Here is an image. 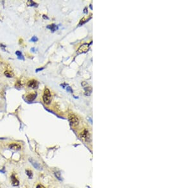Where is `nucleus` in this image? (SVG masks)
<instances>
[{"instance_id": "nucleus-12", "label": "nucleus", "mask_w": 189, "mask_h": 188, "mask_svg": "<svg viewBox=\"0 0 189 188\" xmlns=\"http://www.w3.org/2000/svg\"><path fill=\"white\" fill-rule=\"evenodd\" d=\"M47 27L48 29H49L52 31V32H54L55 30L57 29V27L55 24L49 25H48V26Z\"/></svg>"}, {"instance_id": "nucleus-10", "label": "nucleus", "mask_w": 189, "mask_h": 188, "mask_svg": "<svg viewBox=\"0 0 189 188\" xmlns=\"http://www.w3.org/2000/svg\"><path fill=\"white\" fill-rule=\"evenodd\" d=\"M4 74L5 76H6L8 78H11V77H13V76H14V73L10 70H6L4 72Z\"/></svg>"}, {"instance_id": "nucleus-8", "label": "nucleus", "mask_w": 189, "mask_h": 188, "mask_svg": "<svg viewBox=\"0 0 189 188\" xmlns=\"http://www.w3.org/2000/svg\"><path fill=\"white\" fill-rule=\"evenodd\" d=\"M29 160V162H30V163L32 165L33 167H34L35 168L38 169V170H40V165H39L35 160H34V159H32V158H29V160Z\"/></svg>"}, {"instance_id": "nucleus-18", "label": "nucleus", "mask_w": 189, "mask_h": 188, "mask_svg": "<svg viewBox=\"0 0 189 188\" xmlns=\"http://www.w3.org/2000/svg\"><path fill=\"white\" fill-rule=\"evenodd\" d=\"M66 89H67V91H68V92H70V93H72V89H71V88L70 87H66Z\"/></svg>"}, {"instance_id": "nucleus-14", "label": "nucleus", "mask_w": 189, "mask_h": 188, "mask_svg": "<svg viewBox=\"0 0 189 188\" xmlns=\"http://www.w3.org/2000/svg\"><path fill=\"white\" fill-rule=\"evenodd\" d=\"M16 55L18 56V58L19 59H22V60H24V58H23V56L22 53H21L20 51H16Z\"/></svg>"}, {"instance_id": "nucleus-2", "label": "nucleus", "mask_w": 189, "mask_h": 188, "mask_svg": "<svg viewBox=\"0 0 189 188\" xmlns=\"http://www.w3.org/2000/svg\"><path fill=\"white\" fill-rule=\"evenodd\" d=\"M69 121L70 122L71 125L72 126H77L79 124V119L74 114H69Z\"/></svg>"}, {"instance_id": "nucleus-16", "label": "nucleus", "mask_w": 189, "mask_h": 188, "mask_svg": "<svg viewBox=\"0 0 189 188\" xmlns=\"http://www.w3.org/2000/svg\"><path fill=\"white\" fill-rule=\"evenodd\" d=\"M55 176H56V177L58 179L60 180V176L59 172H56V173H55Z\"/></svg>"}, {"instance_id": "nucleus-19", "label": "nucleus", "mask_w": 189, "mask_h": 188, "mask_svg": "<svg viewBox=\"0 0 189 188\" xmlns=\"http://www.w3.org/2000/svg\"><path fill=\"white\" fill-rule=\"evenodd\" d=\"M43 69H44V68H40V69H36V72H38V71L42 70H43Z\"/></svg>"}, {"instance_id": "nucleus-9", "label": "nucleus", "mask_w": 189, "mask_h": 188, "mask_svg": "<svg viewBox=\"0 0 189 188\" xmlns=\"http://www.w3.org/2000/svg\"><path fill=\"white\" fill-rule=\"evenodd\" d=\"M37 94L36 93H32V94H29L28 95L26 96V100L29 102H32L36 98Z\"/></svg>"}, {"instance_id": "nucleus-17", "label": "nucleus", "mask_w": 189, "mask_h": 188, "mask_svg": "<svg viewBox=\"0 0 189 188\" xmlns=\"http://www.w3.org/2000/svg\"><path fill=\"white\" fill-rule=\"evenodd\" d=\"M36 188H46L44 186H43L42 184H38L37 185Z\"/></svg>"}, {"instance_id": "nucleus-1", "label": "nucleus", "mask_w": 189, "mask_h": 188, "mask_svg": "<svg viewBox=\"0 0 189 188\" xmlns=\"http://www.w3.org/2000/svg\"><path fill=\"white\" fill-rule=\"evenodd\" d=\"M43 100L45 104L49 105L51 102V94L49 89L47 88H45L44 92V95H43Z\"/></svg>"}, {"instance_id": "nucleus-4", "label": "nucleus", "mask_w": 189, "mask_h": 188, "mask_svg": "<svg viewBox=\"0 0 189 188\" xmlns=\"http://www.w3.org/2000/svg\"><path fill=\"white\" fill-rule=\"evenodd\" d=\"M11 184H12L13 186H15V187H17L20 185V182L19 180L17 179V177L15 176V173H13L11 175Z\"/></svg>"}, {"instance_id": "nucleus-5", "label": "nucleus", "mask_w": 189, "mask_h": 188, "mask_svg": "<svg viewBox=\"0 0 189 188\" xmlns=\"http://www.w3.org/2000/svg\"><path fill=\"white\" fill-rule=\"evenodd\" d=\"M27 86L28 87H31L32 89H35L38 86V82L34 80V79L31 80V81H28V83H27Z\"/></svg>"}, {"instance_id": "nucleus-6", "label": "nucleus", "mask_w": 189, "mask_h": 188, "mask_svg": "<svg viewBox=\"0 0 189 188\" xmlns=\"http://www.w3.org/2000/svg\"><path fill=\"white\" fill-rule=\"evenodd\" d=\"M89 49V45L87 44H85V45H83L82 46H81L79 47V48L78 49V53H83L87 52V51Z\"/></svg>"}, {"instance_id": "nucleus-15", "label": "nucleus", "mask_w": 189, "mask_h": 188, "mask_svg": "<svg viewBox=\"0 0 189 188\" xmlns=\"http://www.w3.org/2000/svg\"><path fill=\"white\" fill-rule=\"evenodd\" d=\"M37 41H38V38L36 36H33L30 39V41H32V42H37Z\"/></svg>"}, {"instance_id": "nucleus-3", "label": "nucleus", "mask_w": 189, "mask_h": 188, "mask_svg": "<svg viewBox=\"0 0 189 188\" xmlns=\"http://www.w3.org/2000/svg\"><path fill=\"white\" fill-rule=\"evenodd\" d=\"M80 138L86 141H88L90 139V134L88 131L87 129L83 130L80 134Z\"/></svg>"}, {"instance_id": "nucleus-13", "label": "nucleus", "mask_w": 189, "mask_h": 188, "mask_svg": "<svg viewBox=\"0 0 189 188\" xmlns=\"http://www.w3.org/2000/svg\"><path fill=\"white\" fill-rule=\"evenodd\" d=\"M26 4H28L29 6H37V4H36L33 1H31V0H29L27 1Z\"/></svg>"}, {"instance_id": "nucleus-7", "label": "nucleus", "mask_w": 189, "mask_h": 188, "mask_svg": "<svg viewBox=\"0 0 189 188\" xmlns=\"http://www.w3.org/2000/svg\"><path fill=\"white\" fill-rule=\"evenodd\" d=\"M9 148H10V149H11V150L18 151V150H20L22 147H21V146H20V144H18L12 143L10 144V145H9Z\"/></svg>"}, {"instance_id": "nucleus-11", "label": "nucleus", "mask_w": 189, "mask_h": 188, "mask_svg": "<svg viewBox=\"0 0 189 188\" xmlns=\"http://www.w3.org/2000/svg\"><path fill=\"white\" fill-rule=\"evenodd\" d=\"M25 172H26V176H28V178L30 179L33 178V176H34V175H33V172L32 171V170H29V169H27V170H25Z\"/></svg>"}]
</instances>
